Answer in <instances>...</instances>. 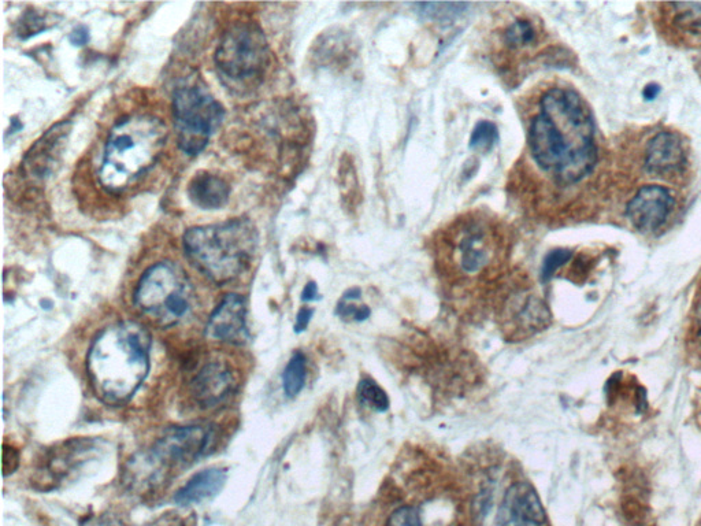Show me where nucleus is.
<instances>
[{"label":"nucleus","instance_id":"7","mask_svg":"<svg viewBox=\"0 0 701 526\" xmlns=\"http://www.w3.org/2000/svg\"><path fill=\"white\" fill-rule=\"evenodd\" d=\"M211 442L213 431L209 427L191 425L168 429L143 459V466L147 469L144 472L148 473L142 483L159 484L173 470L188 468L207 453Z\"/></svg>","mask_w":701,"mask_h":526},{"label":"nucleus","instance_id":"33","mask_svg":"<svg viewBox=\"0 0 701 526\" xmlns=\"http://www.w3.org/2000/svg\"><path fill=\"white\" fill-rule=\"evenodd\" d=\"M660 92V87L658 84H648L647 87L644 88V98L647 100H654L656 96L659 95Z\"/></svg>","mask_w":701,"mask_h":526},{"label":"nucleus","instance_id":"8","mask_svg":"<svg viewBox=\"0 0 701 526\" xmlns=\"http://www.w3.org/2000/svg\"><path fill=\"white\" fill-rule=\"evenodd\" d=\"M215 64L225 77L248 81L261 77L269 65V47L261 29L254 24H237L222 36Z\"/></svg>","mask_w":701,"mask_h":526},{"label":"nucleus","instance_id":"29","mask_svg":"<svg viewBox=\"0 0 701 526\" xmlns=\"http://www.w3.org/2000/svg\"><path fill=\"white\" fill-rule=\"evenodd\" d=\"M18 463H20V457L13 447H3V474L9 476L10 473H14L17 469Z\"/></svg>","mask_w":701,"mask_h":526},{"label":"nucleus","instance_id":"5","mask_svg":"<svg viewBox=\"0 0 701 526\" xmlns=\"http://www.w3.org/2000/svg\"><path fill=\"white\" fill-rule=\"evenodd\" d=\"M194 290L187 274L172 262L144 272L135 291V305L161 327H172L192 309Z\"/></svg>","mask_w":701,"mask_h":526},{"label":"nucleus","instance_id":"31","mask_svg":"<svg viewBox=\"0 0 701 526\" xmlns=\"http://www.w3.org/2000/svg\"><path fill=\"white\" fill-rule=\"evenodd\" d=\"M313 314L314 310L309 309V307H303V309H300L298 316H296L295 332H303L304 329L309 327Z\"/></svg>","mask_w":701,"mask_h":526},{"label":"nucleus","instance_id":"16","mask_svg":"<svg viewBox=\"0 0 701 526\" xmlns=\"http://www.w3.org/2000/svg\"><path fill=\"white\" fill-rule=\"evenodd\" d=\"M226 470L210 468L196 473L181 490L174 495V502L180 506L202 503L220 494L226 483Z\"/></svg>","mask_w":701,"mask_h":526},{"label":"nucleus","instance_id":"18","mask_svg":"<svg viewBox=\"0 0 701 526\" xmlns=\"http://www.w3.org/2000/svg\"><path fill=\"white\" fill-rule=\"evenodd\" d=\"M673 28L686 39H701V3H670Z\"/></svg>","mask_w":701,"mask_h":526},{"label":"nucleus","instance_id":"14","mask_svg":"<svg viewBox=\"0 0 701 526\" xmlns=\"http://www.w3.org/2000/svg\"><path fill=\"white\" fill-rule=\"evenodd\" d=\"M648 172L659 177H673L686 166V155L680 137L671 132H662L652 137L645 154Z\"/></svg>","mask_w":701,"mask_h":526},{"label":"nucleus","instance_id":"24","mask_svg":"<svg viewBox=\"0 0 701 526\" xmlns=\"http://www.w3.org/2000/svg\"><path fill=\"white\" fill-rule=\"evenodd\" d=\"M358 396L366 406L372 407V409L380 411V413H384V411L389 409L387 394L372 379H365L359 383Z\"/></svg>","mask_w":701,"mask_h":526},{"label":"nucleus","instance_id":"20","mask_svg":"<svg viewBox=\"0 0 701 526\" xmlns=\"http://www.w3.org/2000/svg\"><path fill=\"white\" fill-rule=\"evenodd\" d=\"M306 358L302 353L293 354L283 374L284 392L288 398H295L306 384Z\"/></svg>","mask_w":701,"mask_h":526},{"label":"nucleus","instance_id":"25","mask_svg":"<svg viewBox=\"0 0 701 526\" xmlns=\"http://www.w3.org/2000/svg\"><path fill=\"white\" fill-rule=\"evenodd\" d=\"M48 17L50 14H40L35 10H29L22 16L21 21L18 22L17 35L21 39H29V37L39 35L40 32L46 31L50 28V22Z\"/></svg>","mask_w":701,"mask_h":526},{"label":"nucleus","instance_id":"9","mask_svg":"<svg viewBox=\"0 0 701 526\" xmlns=\"http://www.w3.org/2000/svg\"><path fill=\"white\" fill-rule=\"evenodd\" d=\"M543 503L528 481H515L507 488L497 513L496 526H544Z\"/></svg>","mask_w":701,"mask_h":526},{"label":"nucleus","instance_id":"30","mask_svg":"<svg viewBox=\"0 0 701 526\" xmlns=\"http://www.w3.org/2000/svg\"><path fill=\"white\" fill-rule=\"evenodd\" d=\"M69 42L76 47L85 46V44L89 42L88 28L84 27V25H80V27L74 28L73 31L70 32Z\"/></svg>","mask_w":701,"mask_h":526},{"label":"nucleus","instance_id":"19","mask_svg":"<svg viewBox=\"0 0 701 526\" xmlns=\"http://www.w3.org/2000/svg\"><path fill=\"white\" fill-rule=\"evenodd\" d=\"M406 487L413 494L414 502L402 503V505L395 507L389 513L387 526H426L424 513H422L424 511L422 500H418L417 492H415L414 485L411 484L410 480Z\"/></svg>","mask_w":701,"mask_h":526},{"label":"nucleus","instance_id":"10","mask_svg":"<svg viewBox=\"0 0 701 526\" xmlns=\"http://www.w3.org/2000/svg\"><path fill=\"white\" fill-rule=\"evenodd\" d=\"M673 205L674 200L666 188L647 185L630 200L626 216L637 231L652 233L663 227Z\"/></svg>","mask_w":701,"mask_h":526},{"label":"nucleus","instance_id":"11","mask_svg":"<svg viewBox=\"0 0 701 526\" xmlns=\"http://www.w3.org/2000/svg\"><path fill=\"white\" fill-rule=\"evenodd\" d=\"M492 243L488 228L481 222H469L455 239L456 266L469 276L484 272L495 258Z\"/></svg>","mask_w":701,"mask_h":526},{"label":"nucleus","instance_id":"15","mask_svg":"<svg viewBox=\"0 0 701 526\" xmlns=\"http://www.w3.org/2000/svg\"><path fill=\"white\" fill-rule=\"evenodd\" d=\"M68 135V122H62V124L55 125V127L51 128L39 142H36L35 146H33L31 151L27 154V157H25V169H27L32 176H46L51 168H53V162L57 159L58 154L55 153L61 150L62 143L65 142Z\"/></svg>","mask_w":701,"mask_h":526},{"label":"nucleus","instance_id":"22","mask_svg":"<svg viewBox=\"0 0 701 526\" xmlns=\"http://www.w3.org/2000/svg\"><path fill=\"white\" fill-rule=\"evenodd\" d=\"M504 40L510 48L521 50V48L530 47L537 42V31L532 22L517 20L507 28Z\"/></svg>","mask_w":701,"mask_h":526},{"label":"nucleus","instance_id":"4","mask_svg":"<svg viewBox=\"0 0 701 526\" xmlns=\"http://www.w3.org/2000/svg\"><path fill=\"white\" fill-rule=\"evenodd\" d=\"M165 124L151 116H132L111 129L99 180L110 191H124L150 170L165 147Z\"/></svg>","mask_w":701,"mask_h":526},{"label":"nucleus","instance_id":"34","mask_svg":"<svg viewBox=\"0 0 701 526\" xmlns=\"http://www.w3.org/2000/svg\"><path fill=\"white\" fill-rule=\"evenodd\" d=\"M359 296H361V290H359V288H352V290L344 294V300L358 299Z\"/></svg>","mask_w":701,"mask_h":526},{"label":"nucleus","instance_id":"21","mask_svg":"<svg viewBox=\"0 0 701 526\" xmlns=\"http://www.w3.org/2000/svg\"><path fill=\"white\" fill-rule=\"evenodd\" d=\"M422 17L437 22L454 21L467 9L466 3H415Z\"/></svg>","mask_w":701,"mask_h":526},{"label":"nucleus","instance_id":"6","mask_svg":"<svg viewBox=\"0 0 701 526\" xmlns=\"http://www.w3.org/2000/svg\"><path fill=\"white\" fill-rule=\"evenodd\" d=\"M174 122L178 146L185 154L198 155L205 150L211 135L221 127L224 107L203 88L181 87L174 92Z\"/></svg>","mask_w":701,"mask_h":526},{"label":"nucleus","instance_id":"3","mask_svg":"<svg viewBox=\"0 0 701 526\" xmlns=\"http://www.w3.org/2000/svg\"><path fill=\"white\" fill-rule=\"evenodd\" d=\"M258 246V231L246 218L188 229L184 250L189 261L213 283L222 285L246 272Z\"/></svg>","mask_w":701,"mask_h":526},{"label":"nucleus","instance_id":"1","mask_svg":"<svg viewBox=\"0 0 701 526\" xmlns=\"http://www.w3.org/2000/svg\"><path fill=\"white\" fill-rule=\"evenodd\" d=\"M534 162L562 184H574L592 172L597 161L591 111L577 92L552 88L540 102L529 129Z\"/></svg>","mask_w":701,"mask_h":526},{"label":"nucleus","instance_id":"23","mask_svg":"<svg viewBox=\"0 0 701 526\" xmlns=\"http://www.w3.org/2000/svg\"><path fill=\"white\" fill-rule=\"evenodd\" d=\"M497 142H499V131L496 125L489 121H481L471 133L470 148L478 153H488Z\"/></svg>","mask_w":701,"mask_h":526},{"label":"nucleus","instance_id":"32","mask_svg":"<svg viewBox=\"0 0 701 526\" xmlns=\"http://www.w3.org/2000/svg\"><path fill=\"white\" fill-rule=\"evenodd\" d=\"M318 299V287L315 283H309L304 287L302 300L310 302V300Z\"/></svg>","mask_w":701,"mask_h":526},{"label":"nucleus","instance_id":"26","mask_svg":"<svg viewBox=\"0 0 701 526\" xmlns=\"http://www.w3.org/2000/svg\"><path fill=\"white\" fill-rule=\"evenodd\" d=\"M570 258L571 253L569 250H555L548 254L543 263V280H550L556 270L569 262Z\"/></svg>","mask_w":701,"mask_h":526},{"label":"nucleus","instance_id":"17","mask_svg":"<svg viewBox=\"0 0 701 526\" xmlns=\"http://www.w3.org/2000/svg\"><path fill=\"white\" fill-rule=\"evenodd\" d=\"M189 200L202 210H217L228 203L231 187L221 177L202 172L188 185Z\"/></svg>","mask_w":701,"mask_h":526},{"label":"nucleus","instance_id":"13","mask_svg":"<svg viewBox=\"0 0 701 526\" xmlns=\"http://www.w3.org/2000/svg\"><path fill=\"white\" fill-rule=\"evenodd\" d=\"M246 314V300L243 296L226 295L207 321L206 336L218 342H244L247 336Z\"/></svg>","mask_w":701,"mask_h":526},{"label":"nucleus","instance_id":"12","mask_svg":"<svg viewBox=\"0 0 701 526\" xmlns=\"http://www.w3.org/2000/svg\"><path fill=\"white\" fill-rule=\"evenodd\" d=\"M236 374L226 362L206 363L191 383L195 402L203 409L220 406L236 391Z\"/></svg>","mask_w":701,"mask_h":526},{"label":"nucleus","instance_id":"27","mask_svg":"<svg viewBox=\"0 0 701 526\" xmlns=\"http://www.w3.org/2000/svg\"><path fill=\"white\" fill-rule=\"evenodd\" d=\"M195 518L194 517H184L181 516V514L174 513V511H170V513L163 514V516L157 518V520L152 521L151 524H148L146 526H195ZM102 526H124L121 524H118V522H107V524H103Z\"/></svg>","mask_w":701,"mask_h":526},{"label":"nucleus","instance_id":"35","mask_svg":"<svg viewBox=\"0 0 701 526\" xmlns=\"http://www.w3.org/2000/svg\"><path fill=\"white\" fill-rule=\"evenodd\" d=\"M699 329H700V337H701V303L699 307Z\"/></svg>","mask_w":701,"mask_h":526},{"label":"nucleus","instance_id":"2","mask_svg":"<svg viewBox=\"0 0 701 526\" xmlns=\"http://www.w3.org/2000/svg\"><path fill=\"white\" fill-rule=\"evenodd\" d=\"M151 337L136 322L111 325L89 348L87 372L92 390L107 405L128 402L150 372Z\"/></svg>","mask_w":701,"mask_h":526},{"label":"nucleus","instance_id":"28","mask_svg":"<svg viewBox=\"0 0 701 526\" xmlns=\"http://www.w3.org/2000/svg\"><path fill=\"white\" fill-rule=\"evenodd\" d=\"M337 314L343 318H354L355 321H365L370 316L369 307H356L352 305H344L343 302L337 307Z\"/></svg>","mask_w":701,"mask_h":526}]
</instances>
